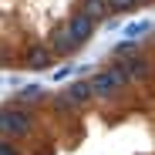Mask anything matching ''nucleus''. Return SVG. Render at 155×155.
<instances>
[{
	"label": "nucleus",
	"mask_w": 155,
	"mask_h": 155,
	"mask_svg": "<svg viewBox=\"0 0 155 155\" xmlns=\"http://www.w3.org/2000/svg\"><path fill=\"white\" fill-rule=\"evenodd\" d=\"M91 84H94V98H98V101H108V98H115V91H121V88L128 84V74H125L121 64H111V68H105V71H98V74L91 78Z\"/></svg>",
	"instance_id": "1"
},
{
	"label": "nucleus",
	"mask_w": 155,
	"mask_h": 155,
	"mask_svg": "<svg viewBox=\"0 0 155 155\" xmlns=\"http://www.w3.org/2000/svg\"><path fill=\"white\" fill-rule=\"evenodd\" d=\"M94 98V84L91 81H71L68 88H61L54 94V108L58 111H71V108H81Z\"/></svg>",
	"instance_id": "2"
},
{
	"label": "nucleus",
	"mask_w": 155,
	"mask_h": 155,
	"mask_svg": "<svg viewBox=\"0 0 155 155\" xmlns=\"http://www.w3.org/2000/svg\"><path fill=\"white\" fill-rule=\"evenodd\" d=\"M31 115L24 105H7L4 115H0V128H4V138H20V135H27L31 132Z\"/></svg>",
	"instance_id": "3"
},
{
	"label": "nucleus",
	"mask_w": 155,
	"mask_h": 155,
	"mask_svg": "<svg viewBox=\"0 0 155 155\" xmlns=\"http://www.w3.org/2000/svg\"><path fill=\"white\" fill-rule=\"evenodd\" d=\"M54 51H51V44H31L27 51H24L20 58V68H31V71H51V64H54Z\"/></svg>",
	"instance_id": "4"
},
{
	"label": "nucleus",
	"mask_w": 155,
	"mask_h": 155,
	"mask_svg": "<svg viewBox=\"0 0 155 155\" xmlns=\"http://www.w3.org/2000/svg\"><path fill=\"white\" fill-rule=\"evenodd\" d=\"M47 44H51V51H54V54H61V58H71L78 47H81V41H78L74 34H71V27L64 24V27H54L47 34Z\"/></svg>",
	"instance_id": "5"
},
{
	"label": "nucleus",
	"mask_w": 155,
	"mask_h": 155,
	"mask_svg": "<svg viewBox=\"0 0 155 155\" xmlns=\"http://www.w3.org/2000/svg\"><path fill=\"white\" fill-rule=\"evenodd\" d=\"M68 27H71V34L81 41V44H88V41L94 37V31H98V20H94L88 10H74V14L68 17Z\"/></svg>",
	"instance_id": "6"
},
{
	"label": "nucleus",
	"mask_w": 155,
	"mask_h": 155,
	"mask_svg": "<svg viewBox=\"0 0 155 155\" xmlns=\"http://www.w3.org/2000/svg\"><path fill=\"white\" fill-rule=\"evenodd\" d=\"M121 68H125V74H128V81H142V78H148V74H152V64H148L142 54L125 58V61H121Z\"/></svg>",
	"instance_id": "7"
},
{
	"label": "nucleus",
	"mask_w": 155,
	"mask_h": 155,
	"mask_svg": "<svg viewBox=\"0 0 155 155\" xmlns=\"http://www.w3.org/2000/svg\"><path fill=\"white\" fill-rule=\"evenodd\" d=\"M44 98H47V94H44L41 84H27V88H20V94L14 98V105H24V108H27V105H41Z\"/></svg>",
	"instance_id": "8"
},
{
	"label": "nucleus",
	"mask_w": 155,
	"mask_h": 155,
	"mask_svg": "<svg viewBox=\"0 0 155 155\" xmlns=\"http://www.w3.org/2000/svg\"><path fill=\"white\" fill-rule=\"evenodd\" d=\"M81 10H88L94 20H108V17H111L108 0H81Z\"/></svg>",
	"instance_id": "9"
},
{
	"label": "nucleus",
	"mask_w": 155,
	"mask_h": 155,
	"mask_svg": "<svg viewBox=\"0 0 155 155\" xmlns=\"http://www.w3.org/2000/svg\"><path fill=\"white\" fill-rule=\"evenodd\" d=\"M148 27H152L148 20H132V24H128V27H125L121 34H125V41H138L142 34H148Z\"/></svg>",
	"instance_id": "10"
},
{
	"label": "nucleus",
	"mask_w": 155,
	"mask_h": 155,
	"mask_svg": "<svg viewBox=\"0 0 155 155\" xmlns=\"http://www.w3.org/2000/svg\"><path fill=\"white\" fill-rule=\"evenodd\" d=\"M108 7H111V14L118 17V14H132V10H138L142 4H138V0H108Z\"/></svg>",
	"instance_id": "11"
},
{
	"label": "nucleus",
	"mask_w": 155,
	"mask_h": 155,
	"mask_svg": "<svg viewBox=\"0 0 155 155\" xmlns=\"http://www.w3.org/2000/svg\"><path fill=\"white\" fill-rule=\"evenodd\" d=\"M132 54H138V44L135 41H125V44L115 47V58H132Z\"/></svg>",
	"instance_id": "12"
},
{
	"label": "nucleus",
	"mask_w": 155,
	"mask_h": 155,
	"mask_svg": "<svg viewBox=\"0 0 155 155\" xmlns=\"http://www.w3.org/2000/svg\"><path fill=\"white\" fill-rule=\"evenodd\" d=\"M0 155H20V152H17V145H14L10 138H4V145H0Z\"/></svg>",
	"instance_id": "13"
},
{
	"label": "nucleus",
	"mask_w": 155,
	"mask_h": 155,
	"mask_svg": "<svg viewBox=\"0 0 155 155\" xmlns=\"http://www.w3.org/2000/svg\"><path fill=\"white\" fill-rule=\"evenodd\" d=\"M138 4H142V7H145V4H152V0H138Z\"/></svg>",
	"instance_id": "14"
}]
</instances>
